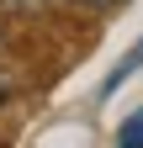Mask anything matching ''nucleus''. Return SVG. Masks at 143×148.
Instances as JSON below:
<instances>
[{
  "label": "nucleus",
  "mask_w": 143,
  "mask_h": 148,
  "mask_svg": "<svg viewBox=\"0 0 143 148\" xmlns=\"http://www.w3.org/2000/svg\"><path fill=\"white\" fill-rule=\"evenodd\" d=\"M80 5H117V0H80Z\"/></svg>",
  "instance_id": "3"
},
{
  "label": "nucleus",
  "mask_w": 143,
  "mask_h": 148,
  "mask_svg": "<svg viewBox=\"0 0 143 148\" xmlns=\"http://www.w3.org/2000/svg\"><path fill=\"white\" fill-rule=\"evenodd\" d=\"M0 5H6V11H43L48 0H0Z\"/></svg>",
  "instance_id": "2"
},
{
  "label": "nucleus",
  "mask_w": 143,
  "mask_h": 148,
  "mask_svg": "<svg viewBox=\"0 0 143 148\" xmlns=\"http://www.w3.org/2000/svg\"><path fill=\"white\" fill-rule=\"evenodd\" d=\"M117 148H143V111H133V116L122 122V138H117Z\"/></svg>",
  "instance_id": "1"
}]
</instances>
